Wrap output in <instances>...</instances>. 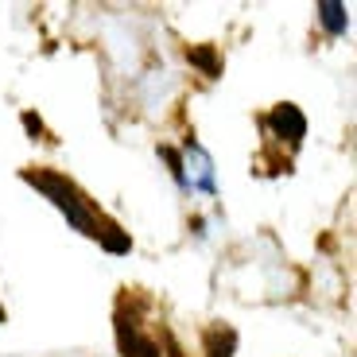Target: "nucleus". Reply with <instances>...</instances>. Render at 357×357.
Masks as SVG:
<instances>
[{"label": "nucleus", "instance_id": "f257e3e1", "mask_svg": "<svg viewBox=\"0 0 357 357\" xmlns=\"http://www.w3.org/2000/svg\"><path fill=\"white\" fill-rule=\"evenodd\" d=\"M24 183H31V187L39 190V195L47 198V202L59 210V214L66 218V222L74 225V229L82 233V237H93V241H101V233H105L109 222H101L98 214H93V206H89V198L82 195L78 187H74L66 175H59V171H24Z\"/></svg>", "mask_w": 357, "mask_h": 357}, {"label": "nucleus", "instance_id": "423d86ee", "mask_svg": "<svg viewBox=\"0 0 357 357\" xmlns=\"http://www.w3.org/2000/svg\"><path fill=\"white\" fill-rule=\"evenodd\" d=\"M237 354V331L233 326H214L206 334V357H233Z\"/></svg>", "mask_w": 357, "mask_h": 357}, {"label": "nucleus", "instance_id": "f03ea898", "mask_svg": "<svg viewBox=\"0 0 357 357\" xmlns=\"http://www.w3.org/2000/svg\"><path fill=\"white\" fill-rule=\"evenodd\" d=\"M116 346H121V354H125V357H183L175 342L163 346L160 338L144 334L132 319H125V314H116Z\"/></svg>", "mask_w": 357, "mask_h": 357}, {"label": "nucleus", "instance_id": "1a4fd4ad", "mask_svg": "<svg viewBox=\"0 0 357 357\" xmlns=\"http://www.w3.org/2000/svg\"><path fill=\"white\" fill-rule=\"evenodd\" d=\"M0 322H4V307H0Z\"/></svg>", "mask_w": 357, "mask_h": 357}, {"label": "nucleus", "instance_id": "7ed1b4c3", "mask_svg": "<svg viewBox=\"0 0 357 357\" xmlns=\"http://www.w3.org/2000/svg\"><path fill=\"white\" fill-rule=\"evenodd\" d=\"M178 155H183V171H187V190H202V195L214 198L218 183H214V160H210V152H206L195 136H187V144H183Z\"/></svg>", "mask_w": 357, "mask_h": 357}, {"label": "nucleus", "instance_id": "20e7f679", "mask_svg": "<svg viewBox=\"0 0 357 357\" xmlns=\"http://www.w3.org/2000/svg\"><path fill=\"white\" fill-rule=\"evenodd\" d=\"M264 128H268V136H276V140L299 144L307 136V116H303V109H299V105L280 101L272 113H264Z\"/></svg>", "mask_w": 357, "mask_h": 357}, {"label": "nucleus", "instance_id": "39448f33", "mask_svg": "<svg viewBox=\"0 0 357 357\" xmlns=\"http://www.w3.org/2000/svg\"><path fill=\"white\" fill-rule=\"evenodd\" d=\"M314 16H319L322 31L334 36V39L349 31V12H346V4H338V0H322L319 8H314Z\"/></svg>", "mask_w": 357, "mask_h": 357}, {"label": "nucleus", "instance_id": "6e6552de", "mask_svg": "<svg viewBox=\"0 0 357 357\" xmlns=\"http://www.w3.org/2000/svg\"><path fill=\"white\" fill-rule=\"evenodd\" d=\"M24 125H27V132H36V140H43V121L36 113H24Z\"/></svg>", "mask_w": 357, "mask_h": 357}, {"label": "nucleus", "instance_id": "0eeeda50", "mask_svg": "<svg viewBox=\"0 0 357 357\" xmlns=\"http://www.w3.org/2000/svg\"><path fill=\"white\" fill-rule=\"evenodd\" d=\"M187 59L206 74V78H218V74H222V59H218L214 47H195V51H187Z\"/></svg>", "mask_w": 357, "mask_h": 357}]
</instances>
